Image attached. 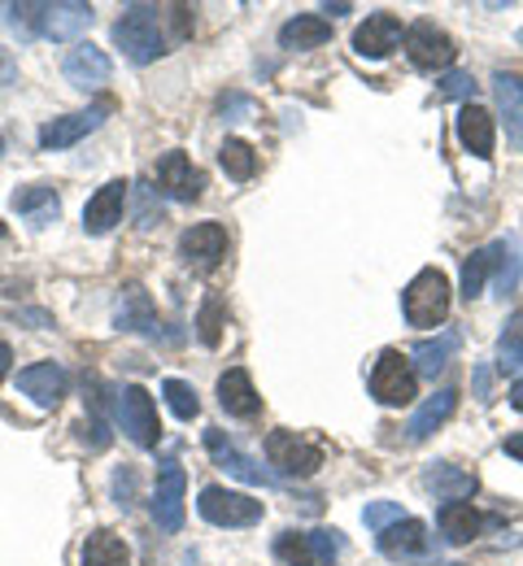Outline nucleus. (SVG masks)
Here are the masks:
<instances>
[{
    "instance_id": "nucleus-1",
    "label": "nucleus",
    "mask_w": 523,
    "mask_h": 566,
    "mask_svg": "<svg viewBox=\"0 0 523 566\" xmlns=\"http://www.w3.org/2000/svg\"><path fill=\"white\" fill-rule=\"evenodd\" d=\"M401 314L410 327H441L449 314V280L437 266H423L401 292Z\"/></svg>"
},
{
    "instance_id": "nucleus-2",
    "label": "nucleus",
    "mask_w": 523,
    "mask_h": 566,
    "mask_svg": "<svg viewBox=\"0 0 523 566\" xmlns=\"http://www.w3.org/2000/svg\"><path fill=\"white\" fill-rule=\"evenodd\" d=\"M114 44L136 62V66H149L166 53V35L157 27V9L149 4H132L118 22H114Z\"/></svg>"
},
{
    "instance_id": "nucleus-3",
    "label": "nucleus",
    "mask_w": 523,
    "mask_h": 566,
    "mask_svg": "<svg viewBox=\"0 0 523 566\" xmlns=\"http://www.w3.org/2000/svg\"><path fill=\"white\" fill-rule=\"evenodd\" d=\"M197 510H201V518L215 523V527H253V523L266 514V505H262L258 496L231 493V489H219V484L201 489Z\"/></svg>"
},
{
    "instance_id": "nucleus-4",
    "label": "nucleus",
    "mask_w": 523,
    "mask_h": 566,
    "mask_svg": "<svg viewBox=\"0 0 523 566\" xmlns=\"http://www.w3.org/2000/svg\"><path fill=\"white\" fill-rule=\"evenodd\" d=\"M415 388H419V379H415L410 357H401L397 349H384V354L375 357L372 397L379 406H410L415 401Z\"/></svg>"
},
{
    "instance_id": "nucleus-5",
    "label": "nucleus",
    "mask_w": 523,
    "mask_h": 566,
    "mask_svg": "<svg viewBox=\"0 0 523 566\" xmlns=\"http://www.w3.org/2000/svg\"><path fill=\"white\" fill-rule=\"evenodd\" d=\"M266 462L280 467L284 475H314L323 467V444L301 436V431L280 427V431L266 436Z\"/></svg>"
},
{
    "instance_id": "nucleus-6",
    "label": "nucleus",
    "mask_w": 523,
    "mask_h": 566,
    "mask_svg": "<svg viewBox=\"0 0 523 566\" xmlns=\"http://www.w3.org/2000/svg\"><path fill=\"white\" fill-rule=\"evenodd\" d=\"M406 57H410L415 71L437 74V71H449V66H453L458 49H453L449 31H441L437 22H415V27L406 31Z\"/></svg>"
},
{
    "instance_id": "nucleus-7",
    "label": "nucleus",
    "mask_w": 523,
    "mask_h": 566,
    "mask_svg": "<svg viewBox=\"0 0 523 566\" xmlns=\"http://www.w3.org/2000/svg\"><path fill=\"white\" fill-rule=\"evenodd\" d=\"M184 493H188V471L179 462H161L153 484V523L170 536L184 527Z\"/></svg>"
},
{
    "instance_id": "nucleus-8",
    "label": "nucleus",
    "mask_w": 523,
    "mask_h": 566,
    "mask_svg": "<svg viewBox=\"0 0 523 566\" xmlns=\"http://www.w3.org/2000/svg\"><path fill=\"white\" fill-rule=\"evenodd\" d=\"M118 423H123L132 444H140V449H153V444H157L161 427H157V406H153L149 388L127 384V388L118 392Z\"/></svg>"
},
{
    "instance_id": "nucleus-9",
    "label": "nucleus",
    "mask_w": 523,
    "mask_h": 566,
    "mask_svg": "<svg viewBox=\"0 0 523 566\" xmlns=\"http://www.w3.org/2000/svg\"><path fill=\"white\" fill-rule=\"evenodd\" d=\"M379 554L393 558V563H428L432 558V536H428V523L419 518H401L393 527L379 532Z\"/></svg>"
},
{
    "instance_id": "nucleus-10",
    "label": "nucleus",
    "mask_w": 523,
    "mask_h": 566,
    "mask_svg": "<svg viewBox=\"0 0 523 566\" xmlns=\"http://www.w3.org/2000/svg\"><path fill=\"white\" fill-rule=\"evenodd\" d=\"M401 40H406L401 18L388 13V9H379V13H372V18L354 31V53L367 57V62H384L393 49H401Z\"/></svg>"
},
{
    "instance_id": "nucleus-11",
    "label": "nucleus",
    "mask_w": 523,
    "mask_h": 566,
    "mask_svg": "<svg viewBox=\"0 0 523 566\" xmlns=\"http://www.w3.org/2000/svg\"><path fill=\"white\" fill-rule=\"evenodd\" d=\"M179 258L192 266V271H215L227 258V231L219 222H197L179 235Z\"/></svg>"
},
{
    "instance_id": "nucleus-12",
    "label": "nucleus",
    "mask_w": 523,
    "mask_h": 566,
    "mask_svg": "<svg viewBox=\"0 0 523 566\" xmlns=\"http://www.w3.org/2000/svg\"><path fill=\"white\" fill-rule=\"evenodd\" d=\"M157 188L170 197V201H197L201 197V188H206V175L192 166V157L188 153H166L161 161H157Z\"/></svg>"
},
{
    "instance_id": "nucleus-13",
    "label": "nucleus",
    "mask_w": 523,
    "mask_h": 566,
    "mask_svg": "<svg viewBox=\"0 0 523 566\" xmlns=\"http://www.w3.org/2000/svg\"><path fill=\"white\" fill-rule=\"evenodd\" d=\"M18 388H22V397H31L35 406L53 410V406H62L71 379H66V370H62L57 361H35V366H27V370L18 375Z\"/></svg>"
},
{
    "instance_id": "nucleus-14",
    "label": "nucleus",
    "mask_w": 523,
    "mask_h": 566,
    "mask_svg": "<svg viewBox=\"0 0 523 566\" xmlns=\"http://www.w3.org/2000/svg\"><path fill=\"white\" fill-rule=\"evenodd\" d=\"M109 105H92V109H79V114H66V118H53L40 127V148H71L83 136H92L101 123H105Z\"/></svg>"
},
{
    "instance_id": "nucleus-15",
    "label": "nucleus",
    "mask_w": 523,
    "mask_h": 566,
    "mask_svg": "<svg viewBox=\"0 0 523 566\" xmlns=\"http://www.w3.org/2000/svg\"><path fill=\"white\" fill-rule=\"evenodd\" d=\"M92 27V4H83V0H62V4H44V13H40V31L49 35V40H79L83 31Z\"/></svg>"
},
{
    "instance_id": "nucleus-16",
    "label": "nucleus",
    "mask_w": 523,
    "mask_h": 566,
    "mask_svg": "<svg viewBox=\"0 0 523 566\" xmlns=\"http://www.w3.org/2000/svg\"><path fill=\"white\" fill-rule=\"evenodd\" d=\"M123 206H127V184H123V179L105 184V188L87 201V210H83V231H87V235L114 231V227L123 222Z\"/></svg>"
},
{
    "instance_id": "nucleus-17",
    "label": "nucleus",
    "mask_w": 523,
    "mask_h": 566,
    "mask_svg": "<svg viewBox=\"0 0 523 566\" xmlns=\"http://www.w3.org/2000/svg\"><path fill=\"white\" fill-rule=\"evenodd\" d=\"M206 449H210V458L223 467L227 475H236V480H244V484H271V475H266L249 453H240L219 427H210V431H206Z\"/></svg>"
},
{
    "instance_id": "nucleus-18",
    "label": "nucleus",
    "mask_w": 523,
    "mask_h": 566,
    "mask_svg": "<svg viewBox=\"0 0 523 566\" xmlns=\"http://www.w3.org/2000/svg\"><path fill=\"white\" fill-rule=\"evenodd\" d=\"M219 406H223L231 419H253V415L262 410V397H258V388H253L249 370L231 366V370L219 375Z\"/></svg>"
},
{
    "instance_id": "nucleus-19",
    "label": "nucleus",
    "mask_w": 523,
    "mask_h": 566,
    "mask_svg": "<svg viewBox=\"0 0 523 566\" xmlns=\"http://www.w3.org/2000/svg\"><path fill=\"white\" fill-rule=\"evenodd\" d=\"M62 74L75 83V87H101V83H109V74H114V62L96 49V44H75L71 53H66V62H62Z\"/></svg>"
},
{
    "instance_id": "nucleus-20",
    "label": "nucleus",
    "mask_w": 523,
    "mask_h": 566,
    "mask_svg": "<svg viewBox=\"0 0 523 566\" xmlns=\"http://www.w3.org/2000/svg\"><path fill=\"white\" fill-rule=\"evenodd\" d=\"M458 140L471 157L489 161L493 157V144H498V132H493V114L480 109V105H462L458 109Z\"/></svg>"
},
{
    "instance_id": "nucleus-21",
    "label": "nucleus",
    "mask_w": 523,
    "mask_h": 566,
    "mask_svg": "<svg viewBox=\"0 0 523 566\" xmlns=\"http://www.w3.org/2000/svg\"><path fill=\"white\" fill-rule=\"evenodd\" d=\"M493 92H498V109H502V123H506V140L515 153H523V78L502 71L493 78Z\"/></svg>"
},
{
    "instance_id": "nucleus-22",
    "label": "nucleus",
    "mask_w": 523,
    "mask_h": 566,
    "mask_svg": "<svg viewBox=\"0 0 523 566\" xmlns=\"http://www.w3.org/2000/svg\"><path fill=\"white\" fill-rule=\"evenodd\" d=\"M423 489L437 496V501H462V496L475 493L480 484H475L471 471H462V467H453V462H432V467L423 471Z\"/></svg>"
},
{
    "instance_id": "nucleus-23",
    "label": "nucleus",
    "mask_w": 523,
    "mask_h": 566,
    "mask_svg": "<svg viewBox=\"0 0 523 566\" xmlns=\"http://www.w3.org/2000/svg\"><path fill=\"white\" fill-rule=\"evenodd\" d=\"M458 410V392L453 388H441V392H432L419 410H415V419H410V427H406V436L419 444V440H428L437 427H446L449 423V415Z\"/></svg>"
},
{
    "instance_id": "nucleus-24",
    "label": "nucleus",
    "mask_w": 523,
    "mask_h": 566,
    "mask_svg": "<svg viewBox=\"0 0 523 566\" xmlns=\"http://www.w3.org/2000/svg\"><path fill=\"white\" fill-rule=\"evenodd\" d=\"M437 527H441L449 545H471L480 536V514H475L471 501H446L437 510Z\"/></svg>"
},
{
    "instance_id": "nucleus-25",
    "label": "nucleus",
    "mask_w": 523,
    "mask_h": 566,
    "mask_svg": "<svg viewBox=\"0 0 523 566\" xmlns=\"http://www.w3.org/2000/svg\"><path fill=\"white\" fill-rule=\"evenodd\" d=\"M13 210L22 213L31 227H49L57 213H62V201L49 184H31V188H18L13 192Z\"/></svg>"
},
{
    "instance_id": "nucleus-26",
    "label": "nucleus",
    "mask_w": 523,
    "mask_h": 566,
    "mask_svg": "<svg viewBox=\"0 0 523 566\" xmlns=\"http://www.w3.org/2000/svg\"><path fill=\"white\" fill-rule=\"evenodd\" d=\"M332 40V22L318 13H297L280 27V44L284 49H323Z\"/></svg>"
},
{
    "instance_id": "nucleus-27",
    "label": "nucleus",
    "mask_w": 523,
    "mask_h": 566,
    "mask_svg": "<svg viewBox=\"0 0 523 566\" xmlns=\"http://www.w3.org/2000/svg\"><path fill=\"white\" fill-rule=\"evenodd\" d=\"M458 345H462V336L458 332H441L437 340H419L410 357H415V366H419V375H428V379H437L441 370L449 366V357L458 354Z\"/></svg>"
},
{
    "instance_id": "nucleus-28",
    "label": "nucleus",
    "mask_w": 523,
    "mask_h": 566,
    "mask_svg": "<svg viewBox=\"0 0 523 566\" xmlns=\"http://www.w3.org/2000/svg\"><path fill=\"white\" fill-rule=\"evenodd\" d=\"M114 323H118L123 332H157V314H153L149 292H145V287H127L123 301H118Z\"/></svg>"
},
{
    "instance_id": "nucleus-29",
    "label": "nucleus",
    "mask_w": 523,
    "mask_h": 566,
    "mask_svg": "<svg viewBox=\"0 0 523 566\" xmlns=\"http://www.w3.org/2000/svg\"><path fill=\"white\" fill-rule=\"evenodd\" d=\"M498 253H502V240H493V244L475 249V253L462 262V296H467V301H475V296L484 292L489 275L498 271Z\"/></svg>"
},
{
    "instance_id": "nucleus-30",
    "label": "nucleus",
    "mask_w": 523,
    "mask_h": 566,
    "mask_svg": "<svg viewBox=\"0 0 523 566\" xmlns=\"http://www.w3.org/2000/svg\"><path fill=\"white\" fill-rule=\"evenodd\" d=\"M83 566H132V554L114 532H92L83 541Z\"/></svg>"
},
{
    "instance_id": "nucleus-31",
    "label": "nucleus",
    "mask_w": 523,
    "mask_h": 566,
    "mask_svg": "<svg viewBox=\"0 0 523 566\" xmlns=\"http://www.w3.org/2000/svg\"><path fill=\"white\" fill-rule=\"evenodd\" d=\"M498 370H502V375L523 370V310L506 318V327H502V336H498Z\"/></svg>"
},
{
    "instance_id": "nucleus-32",
    "label": "nucleus",
    "mask_w": 523,
    "mask_h": 566,
    "mask_svg": "<svg viewBox=\"0 0 523 566\" xmlns=\"http://www.w3.org/2000/svg\"><path fill=\"white\" fill-rule=\"evenodd\" d=\"M219 166L227 170V179L244 184V179L258 175V153H253V144H244V140H223V148H219Z\"/></svg>"
},
{
    "instance_id": "nucleus-33",
    "label": "nucleus",
    "mask_w": 523,
    "mask_h": 566,
    "mask_svg": "<svg viewBox=\"0 0 523 566\" xmlns=\"http://www.w3.org/2000/svg\"><path fill=\"white\" fill-rule=\"evenodd\" d=\"M223 327H227L223 296H206V301H201V314H197V340H201L206 349H219Z\"/></svg>"
},
{
    "instance_id": "nucleus-34",
    "label": "nucleus",
    "mask_w": 523,
    "mask_h": 566,
    "mask_svg": "<svg viewBox=\"0 0 523 566\" xmlns=\"http://www.w3.org/2000/svg\"><path fill=\"white\" fill-rule=\"evenodd\" d=\"M161 397H166L170 415H175V419H184V423H192V419L201 415L197 388H192V384H184V379H166V384H161Z\"/></svg>"
},
{
    "instance_id": "nucleus-35",
    "label": "nucleus",
    "mask_w": 523,
    "mask_h": 566,
    "mask_svg": "<svg viewBox=\"0 0 523 566\" xmlns=\"http://www.w3.org/2000/svg\"><path fill=\"white\" fill-rule=\"evenodd\" d=\"M275 558L284 566H314V549H310V532H284L275 541Z\"/></svg>"
},
{
    "instance_id": "nucleus-36",
    "label": "nucleus",
    "mask_w": 523,
    "mask_h": 566,
    "mask_svg": "<svg viewBox=\"0 0 523 566\" xmlns=\"http://www.w3.org/2000/svg\"><path fill=\"white\" fill-rule=\"evenodd\" d=\"M493 283H498V292H502V296L520 287V258H515V244H511V240H502V253H498Z\"/></svg>"
},
{
    "instance_id": "nucleus-37",
    "label": "nucleus",
    "mask_w": 523,
    "mask_h": 566,
    "mask_svg": "<svg viewBox=\"0 0 523 566\" xmlns=\"http://www.w3.org/2000/svg\"><path fill=\"white\" fill-rule=\"evenodd\" d=\"M310 549H314V566H332L345 554V536L341 532H310Z\"/></svg>"
},
{
    "instance_id": "nucleus-38",
    "label": "nucleus",
    "mask_w": 523,
    "mask_h": 566,
    "mask_svg": "<svg viewBox=\"0 0 523 566\" xmlns=\"http://www.w3.org/2000/svg\"><path fill=\"white\" fill-rule=\"evenodd\" d=\"M363 518H367V527H372V532H384V527L401 523V518H406V510H401V501H372V505L363 510Z\"/></svg>"
},
{
    "instance_id": "nucleus-39",
    "label": "nucleus",
    "mask_w": 523,
    "mask_h": 566,
    "mask_svg": "<svg viewBox=\"0 0 523 566\" xmlns=\"http://www.w3.org/2000/svg\"><path fill=\"white\" fill-rule=\"evenodd\" d=\"M79 440H83L92 453H101V449H109V440H114V436H109L105 419H96V415H92V419H83V423H79Z\"/></svg>"
},
{
    "instance_id": "nucleus-40",
    "label": "nucleus",
    "mask_w": 523,
    "mask_h": 566,
    "mask_svg": "<svg viewBox=\"0 0 523 566\" xmlns=\"http://www.w3.org/2000/svg\"><path fill=\"white\" fill-rule=\"evenodd\" d=\"M441 96H449V101H471L475 96V78L462 71H449L446 78H441V87H437Z\"/></svg>"
},
{
    "instance_id": "nucleus-41",
    "label": "nucleus",
    "mask_w": 523,
    "mask_h": 566,
    "mask_svg": "<svg viewBox=\"0 0 523 566\" xmlns=\"http://www.w3.org/2000/svg\"><path fill=\"white\" fill-rule=\"evenodd\" d=\"M114 496H118V505H132V496H136V471L132 467H123L114 475Z\"/></svg>"
},
{
    "instance_id": "nucleus-42",
    "label": "nucleus",
    "mask_w": 523,
    "mask_h": 566,
    "mask_svg": "<svg viewBox=\"0 0 523 566\" xmlns=\"http://www.w3.org/2000/svg\"><path fill=\"white\" fill-rule=\"evenodd\" d=\"M219 109H223V114H253V101H249V96H223Z\"/></svg>"
},
{
    "instance_id": "nucleus-43",
    "label": "nucleus",
    "mask_w": 523,
    "mask_h": 566,
    "mask_svg": "<svg viewBox=\"0 0 523 566\" xmlns=\"http://www.w3.org/2000/svg\"><path fill=\"white\" fill-rule=\"evenodd\" d=\"M502 449H506V458H515V462H523V431H515V436H506V440H502Z\"/></svg>"
},
{
    "instance_id": "nucleus-44",
    "label": "nucleus",
    "mask_w": 523,
    "mask_h": 566,
    "mask_svg": "<svg viewBox=\"0 0 523 566\" xmlns=\"http://www.w3.org/2000/svg\"><path fill=\"white\" fill-rule=\"evenodd\" d=\"M489 384H493V370H489V366H480V370H475V388H480V401H489Z\"/></svg>"
},
{
    "instance_id": "nucleus-45",
    "label": "nucleus",
    "mask_w": 523,
    "mask_h": 566,
    "mask_svg": "<svg viewBox=\"0 0 523 566\" xmlns=\"http://www.w3.org/2000/svg\"><path fill=\"white\" fill-rule=\"evenodd\" d=\"M140 197H145V206H140V227H153V192L145 188Z\"/></svg>"
},
{
    "instance_id": "nucleus-46",
    "label": "nucleus",
    "mask_w": 523,
    "mask_h": 566,
    "mask_svg": "<svg viewBox=\"0 0 523 566\" xmlns=\"http://www.w3.org/2000/svg\"><path fill=\"white\" fill-rule=\"evenodd\" d=\"M9 361H13V349H9V345H4V340H0V379H4V375H9Z\"/></svg>"
},
{
    "instance_id": "nucleus-47",
    "label": "nucleus",
    "mask_w": 523,
    "mask_h": 566,
    "mask_svg": "<svg viewBox=\"0 0 523 566\" xmlns=\"http://www.w3.org/2000/svg\"><path fill=\"white\" fill-rule=\"evenodd\" d=\"M511 406L523 415V379H515V388H511Z\"/></svg>"
},
{
    "instance_id": "nucleus-48",
    "label": "nucleus",
    "mask_w": 523,
    "mask_h": 566,
    "mask_svg": "<svg viewBox=\"0 0 523 566\" xmlns=\"http://www.w3.org/2000/svg\"><path fill=\"white\" fill-rule=\"evenodd\" d=\"M0 240H4V222H0Z\"/></svg>"
},
{
    "instance_id": "nucleus-49",
    "label": "nucleus",
    "mask_w": 523,
    "mask_h": 566,
    "mask_svg": "<svg viewBox=\"0 0 523 566\" xmlns=\"http://www.w3.org/2000/svg\"><path fill=\"white\" fill-rule=\"evenodd\" d=\"M0 157H4V140H0Z\"/></svg>"
}]
</instances>
